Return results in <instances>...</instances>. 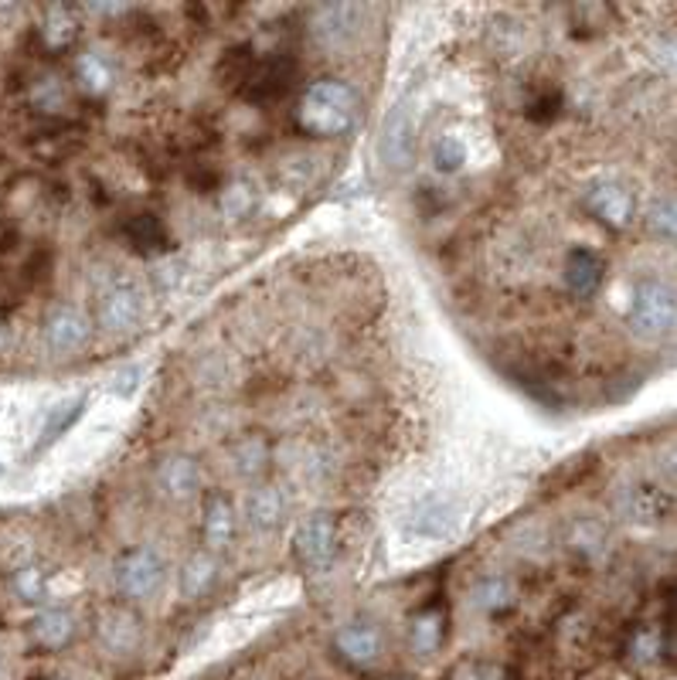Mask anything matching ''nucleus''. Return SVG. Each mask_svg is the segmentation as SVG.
<instances>
[{
	"label": "nucleus",
	"mask_w": 677,
	"mask_h": 680,
	"mask_svg": "<svg viewBox=\"0 0 677 680\" xmlns=\"http://www.w3.org/2000/svg\"><path fill=\"white\" fill-rule=\"evenodd\" d=\"M357 93L344 79H313L296 103V126L313 140H334L344 136L357 119Z\"/></svg>",
	"instance_id": "1"
},
{
	"label": "nucleus",
	"mask_w": 677,
	"mask_h": 680,
	"mask_svg": "<svg viewBox=\"0 0 677 680\" xmlns=\"http://www.w3.org/2000/svg\"><path fill=\"white\" fill-rule=\"evenodd\" d=\"M677 321V300L674 286L664 280H637L629 290V310H626V324L640 341H660L674 331Z\"/></svg>",
	"instance_id": "2"
},
{
	"label": "nucleus",
	"mask_w": 677,
	"mask_h": 680,
	"mask_svg": "<svg viewBox=\"0 0 677 680\" xmlns=\"http://www.w3.org/2000/svg\"><path fill=\"white\" fill-rule=\"evenodd\" d=\"M164 572L167 565L150 544H137V548L123 552L116 562V593L126 603H147L164 585Z\"/></svg>",
	"instance_id": "3"
},
{
	"label": "nucleus",
	"mask_w": 677,
	"mask_h": 680,
	"mask_svg": "<svg viewBox=\"0 0 677 680\" xmlns=\"http://www.w3.org/2000/svg\"><path fill=\"white\" fill-rule=\"evenodd\" d=\"M378 160L392 177H398L413 167V160H416V119H413L409 103L392 106V113L385 116L382 133H378Z\"/></svg>",
	"instance_id": "4"
},
{
	"label": "nucleus",
	"mask_w": 677,
	"mask_h": 680,
	"mask_svg": "<svg viewBox=\"0 0 677 680\" xmlns=\"http://www.w3.org/2000/svg\"><path fill=\"white\" fill-rule=\"evenodd\" d=\"M296 75H300L296 59H290V55H269V59H262V62H256L249 69V75L239 85V96L246 103H256V106L280 103V100H287V93L293 88Z\"/></svg>",
	"instance_id": "5"
},
{
	"label": "nucleus",
	"mask_w": 677,
	"mask_h": 680,
	"mask_svg": "<svg viewBox=\"0 0 677 680\" xmlns=\"http://www.w3.org/2000/svg\"><path fill=\"white\" fill-rule=\"evenodd\" d=\"M100 327L106 331H133L144 316V290L129 276H113L96 300Z\"/></svg>",
	"instance_id": "6"
},
{
	"label": "nucleus",
	"mask_w": 677,
	"mask_h": 680,
	"mask_svg": "<svg viewBox=\"0 0 677 680\" xmlns=\"http://www.w3.org/2000/svg\"><path fill=\"white\" fill-rule=\"evenodd\" d=\"M293 548H296V558L306 568H327L334 552H337L334 517L327 511H317V514L303 517L300 527H296V537H293Z\"/></svg>",
	"instance_id": "7"
},
{
	"label": "nucleus",
	"mask_w": 677,
	"mask_h": 680,
	"mask_svg": "<svg viewBox=\"0 0 677 680\" xmlns=\"http://www.w3.org/2000/svg\"><path fill=\"white\" fill-rule=\"evenodd\" d=\"M93 341V321L79 310V306H55L49 316H44V344H49L55 354H79Z\"/></svg>",
	"instance_id": "8"
},
{
	"label": "nucleus",
	"mask_w": 677,
	"mask_h": 680,
	"mask_svg": "<svg viewBox=\"0 0 677 680\" xmlns=\"http://www.w3.org/2000/svg\"><path fill=\"white\" fill-rule=\"evenodd\" d=\"M585 208H590V215L600 224H606V229H613V232L629 229L637 218L634 195H629L623 185H613V180H603V185H593L590 191H585Z\"/></svg>",
	"instance_id": "9"
},
{
	"label": "nucleus",
	"mask_w": 677,
	"mask_h": 680,
	"mask_svg": "<svg viewBox=\"0 0 677 680\" xmlns=\"http://www.w3.org/2000/svg\"><path fill=\"white\" fill-rule=\"evenodd\" d=\"M96 637L103 644V650L110 653H133L144 640V623L129 606H110L103 609L100 623H96Z\"/></svg>",
	"instance_id": "10"
},
{
	"label": "nucleus",
	"mask_w": 677,
	"mask_h": 680,
	"mask_svg": "<svg viewBox=\"0 0 677 680\" xmlns=\"http://www.w3.org/2000/svg\"><path fill=\"white\" fill-rule=\"evenodd\" d=\"M382 647H385L382 629L375 623H365V619H354L334 632V650L351 667H372L382 657Z\"/></svg>",
	"instance_id": "11"
},
{
	"label": "nucleus",
	"mask_w": 677,
	"mask_h": 680,
	"mask_svg": "<svg viewBox=\"0 0 677 680\" xmlns=\"http://www.w3.org/2000/svg\"><path fill=\"white\" fill-rule=\"evenodd\" d=\"M357 18H361V11L351 8V4H324V8L313 11L310 31L324 44V49H341V44L354 41Z\"/></svg>",
	"instance_id": "12"
},
{
	"label": "nucleus",
	"mask_w": 677,
	"mask_h": 680,
	"mask_svg": "<svg viewBox=\"0 0 677 680\" xmlns=\"http://www.w3.org/2000/svg\"><path fill=\"white\" fill-rule=\"evenodd\" d=\"M619 511L634 524H657L664 514H670V493L654 483H634L619 493Z\"/></svg>",
	"instance_id": "13"
},
{
	"label": "nucleus",
	"mask_w": 677,
	"mask_h": 680,
	"mask_svg": "<svg viewBox=\"0 0 677 680\" xmlns=\"http://www.w3.org/2000/svg\"><path fill=\"white\" fill-rule=\"evenodd\" d=\"M606 276V262L593 249H572L565 255V290L579 300H590L600 293Z\"/></svg>",
	"instance_id": "14"
},
{
	"label": "nucleus",
	"mask_w": 677,
	"mask_h": 680,
	"mask_svg": "<svg viewBox=\"0 0 677 680\" xmlns=\"http://www.w3.org/2000/svg\"><path fill=\"white\" fill-rule=\"evenodd\" d=\"M31 644L41 647V650H65L75 632H79V623L69 609H41L34 619H31Z\"/></svg>",
	"instance_id": "15"
},
{
	"label": "nucleus",
	"mask_w": 677,
	"mask_h": 680,
	"mask_svg": "<svg viewBox=\"0 0 677 680\" xmlns=\"http://www.w3.org/2000/svg\"><path fill=\"white\" fill-rule=\"evenodd\" d=\"M154 480H157V490L170 496V501H188V496H195L201 487V470L191 457H167L160 460Z\"/></svg>",
	"instance_id": "16"
},
{
	"label": "nucleus",
	"mask_w": 677,
	"mask_h": 680,
	"mask_svg": "<svg viewBox=\"0 0 677 680\" xmlns=\"http://www.w3.org/2000/svg\"><path fill=\"white\" fill-rule=\"evenodd\" d=\"M287 493L277 483H259L246 496V517L256 531H277L287 517Z\"/></svg>",
	"instance_id": "17"
},
{
	"label": "nucleus",
	"mask_w": 677,
	"mask_h": 680,
	"mask_svg": "<svg viewBox=\"0 0 677 680\" xmlns=\"http://www.w3.org/2000/svg\"><path fill=\"white\" fill-rule=\"evenodd\" d=\"M236 508L229 496H208V504H205V524H201V534H205V544L211 552H225L229 544L236 541Z\"/></svg>",
	"instance_id": "18"
},
{
	"label": "nucleus",
	"mask_w": 677,
	"mask_h": 680,
	"mask_svg": "<svg viewBox=\"0 0 677 680\" xmlns=\"http://www.w3.org/2000/svg\"><path fill=\"white\" fill-rule=\"evenodd\" d=\"M123 236H126V242H129L133 249L144 252V255H160V252L170 249L167 224H164L157 215H150V211L129 215V218L123 221Z\"/></svg>",
	"instance_id": "19"
},
{
	"label": "nucleus",
	"mask_w": 677,
	"mask_h": 680,
	"mask_svg": "<svg viewBox=\"0 0 677 680\" xmlns=\"http://www.w3.org/2000/svg\"><path fill=\"white\" fill-rule=\"evenodd\" d=\"M446 637V609L442 606H426L413 616L409 623V650L419 657H433L442 647Z\"/></svg>",
	"instance_id": "20"
},
{
	"label": "nucleus",
	"mask_w": 677,
	"mask_h": 680,
	"mask_svg": "<svg viewBox=\"0 0 677 680\" xmlns=\"http://www.w3.org/2000/svg\"><path fill=\"white\" fill-rule=\"evenodd\" d=\"M38 31H41L44 49L65 52V49H72L75 38H79V18H75L72 8H65V4H52V8H44V18H41Z\"/></svg>",
	"instance_id": "21"
},
{
	"label": "nucleus",
	"mask_w": 677,
	"mask_h": 680,
	"mask_svg": "<svg viewBox=\"0 0 677 680\" xmlns=\"http://www.w3.org/2000/svg\"><path fill=\"white\" fill-rule=\"evenodd\" d=\"M606 524L596 521V517H579L569 524L565 531V544H569V552L575 558H585V562H593L606 552Z\"/></svg>",
	"instance_id": "22"
},
{
	"label": "nucleus",
	"mask_w": 677,
	"mask_h": 680,
	"mask_svg": "<svg viewBox=\"0 0 677 680\" xmlns=\"http://www.w3.org/2000/svg\"><path fill=\"white\" fill-rule=\"evenodd\" d=\"M518 603V585L508 575H487L473 585V606L487 616H501Z\"/></svg>",
	"instance_id": "23"
},
{
	"label": "nucleus",
	"mask_w": 677,
	"mask_h": 680,
	"mask_svg": "<svg viewBox=\"0 0 677 680\" xmlns=\"http://www.w3.org/2000/svg\"><path fill=\"white\" fill-rule=\"evenodd\" d=\"M218 578V562L211 552H198L185 562V568H180V596H185L188 603L201 599L208 588L215 585Z\"/></svg>",
	"instance_id": "24"
},
{
	"label": "nucleus",
	"mask_w": 677,
	"mask_h": 680,
	"mask_svg": "<svg viewBox=\"0 0 677 680\" xmlns=\"http://www.w3.org/2000/svg\"><path fill=\"white\" fill-rule=\"evenodd\" d=\"M626 653H629V660H634L637 667H650V663H657L660 657H670V629L664 626H640L634 637H629V644H626Z\"/></svg>",
	"instance_id": "25"
},
{
	"label": "nucleus",
	"mask_w": 677,
	"mask_h": 680,
	"mask_svg": "<svg viewBox=\"0 0 677 680\" xmlns=\"http://www.w3.org/2000/svg\"><path fill=\"white\" fill-rule=\"evenodd\" d=\"M75 75H79V85L85 88L88 96H103L113 88V65L100 52H82L75 59Z\"/></svg>",
	"instance_id": "26"
},
{
	"label": "nucleus",
	"mask_w": 677,
	"mask_h": 680,
	"mask_svg": "<svg viewBox=\"0 0 677 680\" xmlns=\"http://www.w3.org/2000/svg\"><path fill=\"white\" fill-rule=\"evenodd\" d=\"M232 460H236V470L249 480L262 477L269 460H273V449H269V439L265 436H242L232 449Z\"/></svg>",
	"instance_id": "27"
},
{
	"label": "nucleus",
	"mask_w": 677,
	"mask_h": 680,
	"mask_svg": "<svg viewBox=\"0 0 677 680\" xmlns=\"http://www.w3.org/2000/svg\"><path fill=\"white\" fill-rule=\"evenodd\" d=\"M454 521H457L454 511H449L446 504H439V501H433V504H423V508L413 514L409 531H413L416 537L436 541V537H442V534L454 531Z\"/></svg>",
	"instance_id": "28"
},
{
	"label": "nucleus",
	"mask_w": 677,
	"mask_h": 680,
	"mask_svg": "<svg viewBox=\"0 0 677 680\" xmlns=\"http://www.w3.org/2000/svg\"><path fill=\"white\" fill-rule=\"evenodd\" d=\"M218 208H221L225 218H232V221L249 218L252 208H256V191H252L249 180H232V185L218 195Z\"/></svg>",
	"instance_id": "29"
},
{
	"label": "nucleus",
	"mask_w": 677,
	"mask_h": 680,
	"mask_svg": "<svg viewBox=\"0 0 677 680\" xmlns=\"http://www.w3.org/2000/svg\"><path fill=\"white\" fill-rule=\"evenodd\" d=\"M85 405H88V398H85V395H79V398H72V401H65V405H59V412L49 419V426H44V436L38 439L34 452L49 449L59 436H65V429L79 422V416H82V408H85Z\"/></svg>",
	"instance_id": "30"
},
{
	"label": "nucleus",
	"mask_w": 677,
	"mask_h": 680,
	"mask_svg": "<svg viewBox=\"0 0 677 680\" xmlns=\"http://www.w3.org/2000/svg\"><path fill=\"white\" fill-rule=\"evenodd\" d=\"M647 232L660 242H674V236H677V208H674L670 195L657 198L647 208Z\"/></svg>",
	"instance_id": "31"
},
{
	"label": "nucleus",
	"mask_w": 677,
	"mask_h": 680,
	"mask_svg": "<svg viewBox=\"0 0 677 680\" xmlns=\"http://www.w3.org/2000/svg\"><path fill=\"white\" fill-rule=\"evenodd\" d=\"M464 164H467V147H464L460 136H454V133L439 136V140L433 144V167L439 174H457V170H464Z\"/></svg>",
	"instance_id": "32"
},
{
	"label": "nucleus",
	"mask_w": 677,
	"mask_h": 680,
	"mask_svg": "<svg viewBox=\"0 0 677 680\" xmlns=\"http://www.w3.org/2000/svg\"><path fill=\"white\" fill-rule=\"evenodd\" d=\"M252 65H256L252 49H249V44H239V49H232L229 55H225V62L218 65V75L229 85H242V79L249 75Z\"/></svg>",
	"instance_id": "33"
},
{
	"label": "nucleus",
	"mask_w": 677,
	"mask_h": 680,
	"mask_svg": "<svg viewBox=\"0 0 677 680\" xmlns=\"http://www.w3.org/2000/svg\"><path fill=\"white\" fill-rule=\"evenodd\" d=\"M31 100L34 106L41 109H59L65 103V85L55 79V75H41L34 85H31Z\"/></svg>",
	"instance_id": "34"
},
{
	"label": "nucleus",
	"mask_w": 677,
	"mask_h": 680,
	"mask_svg": "<svg viewBox=\"0 0 677 680\" xmlns=\"http://www.w3.org/2000/svg\"><path fill=\"white\" fill-rule=\"evenodd\" d=\"M14 593L21 596V599H28V603H34V599H41L44 596V575H41V568H18L14 572Z\"/></svg>",
	"instance_id": "35"
},
{
	"label": "nucleus",
	"mask_w": 677,
	"mask_h": 680,
	"mask_svg": "<svg viewBox=\"0 0 677 680\" xmlns=\"http://www.w3.org/2000/svg\"><path fill=\"white\" fill-rule=\"evenodd\" d=\"M562 109V96L559 93H541L528 103V119L534 123H552Z\"/></svg>",
	"instance_id": "36"
},
{
	"label": "nucleus",
	"mask_w": 677,
	"mask_h": 680,
	"mask_svg": "<svg viewBox=\"0 0 677 680\" xmlns=\"http://www.w3.org/2000/svg\"><path fill=\"white\" fill-rule=\"evenodd\" d=\"M449 680H504V670L498 663H487V660H470V663L457 667V673Z\"/></svg>",
	"instance_id": "37"
},
{
	"label": "nucleus",
	"mask_w": 677,
	"mask_h": 680,
	"mask_svg": "<svg viewBox=\"0 0 677 680\" xmlns=\"http://www.w3.org/2000/svg\"><path fill=\"white\" fill-rule=\"evenodd\" d=\"M38 680H65V677H59V673H44V677H38Z\"/></svg>",
	"instance_id": "38"
},
{
	"label": "nucleus",
	"mask_w": 677,
	"mask_h": 680,
	"mask_svg": "<svg viewBox=\"0 0 677 680\" xmlns=\"http://www.w3.org/2000/svg\"><path fill=\"white\" fill-rule=\"evenodd\" d=\"M375 680H405V677H375Z\"/></svg>",
	"instance_id": "39"
}]
</instances>
